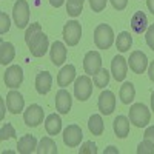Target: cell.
Wrapping results in <instances>:
<instances>
[{
    "instance_id": "obj_3",
    "label": "cell",
    "mask_w": 154,
    "mask_h": 154,
    "mask_svg": "<svg viewBox=\"0 0 154 154\" xmlns=\"http://www.w3.org/2000/svg\"><path fill=\"white\" fill-rule=\"evenodd\" d=\"M12 17H14L16 26L19 29L26 28V25L29 23V5L26 0H17L12 8Z\"/></svg>"
},
{
    "instance_id": "obj_38",
    "label": "cell",
    "mask_w": 154,
    "mask_h": 154,
    "mask_svg": "<svg viewBox=\"0 0 154 154\" xmlns=\"http://www.w3.org/2000/svg\"><path fill=\"white\" fill-rule=\"evenodd\" d=\"M143 139H145V140H149V142L154 145V125H152V126H148L146 130H145Z\"/></svg>"
},
{
    "instance_id": "obj_15",
    "label": "cell",
    "mask_w": 154,
    "mask_h": 154,
    "mask_svg": "<svg viewBox=\"0 0 154 154\" xmlns=\"http://www.w3.org/2000/svg\"><path fill=\"white\" fill-rule=\"evenodd\" d=\"M71 103H72V99L71 94L66 91L65 88H62L60 91L56 94V108L60 114H68L71 109Z\"/></svg>"
},
{
    "instance_id": "obj_40",
    "label": "cell",
    "mask_w": 154,
    "mask_h": 154,
    "mask_svg": "<svg viewBox=\"0 0 154 154\" xmlns=\"http://www.w3.org/2000/svg\"><path fill=\"white\" fill-rule=\"evenodd\" d=\"M0 109H2V111H0V119H5V102H3V99H0Z\"/></svg>"
},
{
    "instance_id": "obj_14",
    "label": "cell",
    "mask_w": 154,
    "mask_h": 154,
    "mask_svg": "<svg viewBox=\"0 0 154 154\" xmlns=\"http://www.w3.org/2000/svg\"><path fill=\"white\" fill-rule=\"evenodd\" d=\"M28 48H29V51H31V54L34 56V57H43L45 54H46V51H48V48H49V42H48V35L46 34H40L34 42H31L29 45H28Z\"/></svg>"
},
{
    "instance_id": "obj_41",
    "label": "cell",
    "mask_w": 154,
    "mask_h": 154,
    "mask_svg": "<svg viewBox=\"0 0 154 154\" xmlns=\"http://www.w3.org/2000/svg\"><path fill=\"white\" fill-rule=\"evenodd\" d=\"M148 74H149V79L154 82V60L151 62V65H149V68H148Z\"/></svg>"
},
{
    "instance_id": "obj_29",
    "label": "cell",
    "mask_w": 154,
    "mask_h": 154,
    "mask_svg": "<svg viewBox=\"0 0 154 154\" xmlns=\"http://www.w3.org/2000/svg\"><path fill=\"white\" fill-rule=\"evenodd\" d=\"M83 2H85V0H68V3H66V12H68L71 17L80 16V12L83 9Z\"/></svg>"
},
{
    "instance_id": "obj_11",
    "label": "cell",
    "mask_w": 154,
    "mask_h": 154,
    "mask_svg": "<svg viewBox=\"0 0 154 154\" xmlns=\"http://www.w3.org/2000/svg\"><path fill=\"white\" fill-rule=\"evenodd\" d=\"M99 109L102 114L105 116H109L114 109H116V96L112 91H108V89H105V91H102L100 96H99Z\"/></svg>"
},
{
    "instance_id": "obj_19",
    "label": "cell",
    "mask_w": 154,
    "mask_h": 154,
    "mask_svg": "<svg viewBox=\"0 0 154 154\" xmlns=\"http://www.w3.org/2000/svg\"><path fill=\"white\" fill-rule=\"evenodd\" d=\"M130 119L126 117V116H117V117L114 119V133L119 139H125L128 134H130Z\"/></svg>"
},
{
    "instance_id": "obj_2",
    "label": "cell",
    "mask_w": 154,
    "mask_h": 154,
    "mask_svg": "<svg viewBox=\"0 0 154 154\" xmlns=\"http://www.w3.org/2000/svg\"><path fill=\"white\" fill-rule=\"evenodd\" d=\"M151 120V112L146 105L143 103H134L130 108V122L137 126V128H143L149 123Z\"/></svg>"
},
{
    "instance_id": "obj_22",
    "label": "cell",
    "mask_w": 154,
    "mask_h": 154,
    "mask_svg": "<svg viewBox=\"0 0 154 154\" xmlns=\"http://www.w3.org/2000/svg\"><path fill=\"white\" fill-rule=\"evenodd\" d=\"M16 57V49L14 45L9 43V42H0V63L2 65H8L14 60Z\"/></svg>"
},
{
    "instance_id": "obj_8",
    "label": "cell",
    "mask_w": 154,
    "mask_h": 154,
    "mask_svg": "<svg viewBox=\"0 0 154 154\" xmlns=\"http://www.w3.org/2000/svg\"><path fill=\"white\" fill-rule=\"evenodd\" d=\"M3 80L8 88H19L23 82V69L19 65H11L3 74Z\"/></svg>"
},
{
    "instance_id": "obj_26",
    "label": "cell",
    "mask_w": 154,
    "mask_h": 154,
    "mask_svg": "<svg viewBox=\"0 0 154 154\" xmlns=\"http://www.w3.org/2000/svg\"><path fill=\"white\" fill-rule=\"evenodd\" d=\"M57 145L51 137H43L40 140V143L37 146V152L38 154H57Z\"/></svg>"
},
{
    "instance_id": "obj_44",
    "label": "cell",
    "mask_w": 154,
    "mask_h": 154,
    "mask_svg": "<svg viewBox=\"0 0 154 154\" xmlns=\"http://www.w3.org/2000/svg\"><path fill=\"white\" fill-rule=\"evenodd\" d=\"M151 109L154 111V91H152V94H151Z\"/></svg>"
},
{
    "instance_id": "obj_27",
    "label": "cell",
    "mask_w": 154,
    "mask_h": 154,
    "mask_svg": "<svg viewBox=\"0 0 154 154\" xmlns=\"http://www.w3.org/2000/svg\"><path fill=\"white\" fill-rule=\"evenodd\" d=\"M131 45H133L131 34L126 32V31H122L117 35V40H116V46H117V49L120 51V53H126V51H130Z\"/></svg>"
},
{
    "instance_id": "obj_43",
    "label": "cell",
    "mask_w": 154,
    "mask_h": 154,
    "mask_svg": "<svg viewBox=\"0 0 154 154\" xmlns=\"http://www.w3.org/2000/svg\"><path fill=\"white\" fill-rule=\"evenodd\" d=\"M108 152H117V154H119V149L114 148V146H108V148L105 149V154H108Z\"/></svg>"
},
{
    "instance_id": "obj_24",
    "label": "cell",
    "mask_w": 154,
    "mask_h": 154,
    "mask_svg": "<svg viewBox=\"0 0 154 154\" xmlns=\"http://www.w3.org/2000/svg\"><path fill=\"white\" fill-rule=\"evenodd\" d=\"M119 96H120L122 103L130 105L131 102L134 100V97H136V89H134V85H133L131 82H125V83L120 86V93H119Z\"/></svg>"
},
{
    "instance_id": "obj_17",
    "label": "cell",
    "mask_w": 154,
    "mask_h": 154,
    "mask_svg": "<svg viewBox=\"0 0 154 154\" xmlns=\"http://www.w3.org/2000/svg\"><path fill=\"white\" fill-rule=\"evenodd\" d=\"M49 54H51V62H53L56 66H60L62 63L66 60V48L62 42L56 40L53 45H51Z\"/></svg>"
},
{
    "instance_id": "obj_31",
    "label": "cell",
    "mask_w": 154,
    "mask_h": 154,
    "mask_svg": "<svg viewBox=\"0 0 154 154\" xmlns=\"http://www.w3.org/2000/svg\"><path fill=\"white\" fill-rule=\"evenodd\" d=\"M16 137V130L11 123H5L0 128V140H6V139H12Z\"/></svg>"
},
{
    "instance_id": "obj_23",
    "label": "cell",
    "mask_w": 154,
    "mask_h": 154,
    "mask_svg": "<svg viewBox=\"0 0 154 154\" xmlns=\"http://www.w3.org/2000/svg\"><path fill=\"white\" fill-rule=\"evenodd\" d=\"M45 130L49 136H57L62 130V119L59 114H49L45 119Z\"/></svg>"
},
{
    "instance_id": "obj_18",
    "label": "cell",
    "mask_w": 154,
    "mask_h": 154,
    "mask_svg": "<svg viewBox=\"0 0 154 154\" xmlns=\"http://www.w3.org/2000/svg\"><path fill=\"white\" fill-rule=\"evenodd\" d=\"M17 151L20 154H31L34 151H37V140L34 136H23L19 139V142H17Z\"/></svg>"
},
{
    "instance_id": "obj_20",
    "label": "cell",
    "mask_w": 154,
    "mask_h": 154,
    "mask_svg": "<svg viewBox=\"0 0 154 154\" xmlns=\"http://www.w3.org/2000/svg\"><path fill=\"white\" fill-rule=\"evenodd\" d=\"M131 29L136 34H142L148 29V19L145 16V12L137 11V12L133 14V17H131Z\"/></svg>"
},
{
    "instance_id": "obj_12",
    "label": "cell",
    "mask_w": 154,
    "mask_h": 154,
    "mask_svg": "<svg viewBox=\"0 0 154 154\" xmlns=\"http://www.w3.org/2000/svg\"><path fill=\"white\" fill-rule=\"evenodd\" d=\"M6 106H8V111L11 114L22 112L23 111V106H25L23 96L19 91H9L8 96H6Z\"/></svg>"
},
{
    "instance_id": "obj_13",
    "label": "cell",
    "mask_w": 154,
    "mask_h": 154,
    "mask_svg": "<svg viewBox=\"0 0 154 154\" xmlns=\"http://www.w3.org/2000/svg\"><path fill=\"white\" fill-rule=\"evenodd\" d=\"M126 71H128V60H125V57L122 56H116L111 62V72L114 79L117 82H122L126 77Z\"/></svg>"
},
{
    "instance_id": "obj_1",
    "label": "cell",
    "mask_w": 154,
    "mask_h": 154,
    "mask_svg": "<svg viewBox=\"0 0 154 154\" xmlns=\"http://www.w3.org/2000/svg\"><path fill=\"white\" fill-rule=\"evenodd\" d=\"M94 43L99 49H109L114 43V31L109 25L102 23L94 29Z\"/></svg>"
},
{
    "instance_id": "obj_34",
    "label": "cell",
    "mask_w": 154,
    "mask_h": 154,
    "mask_svg": "<svg viewBox=\"0 0 154 154\" xmlns=\"http://www.w3.org/2000/svg\"><path fill=\"white\" fill-rule=\"evenodd\" d=\"M9 17H8V14L6 12H3V11H0V34H5V32H8L9 31Z\"/></svg>"
},
{
    "instance_id": "obj_36",
    "label": "cell",
    "mask_w": 154,
    "mask_h": 154,
    "mask_svg": "<svg viewBox=\"0 0 154 154\" xmlns=\"http://www.w3.org/2000/svg\"><path fill=\"white\" fill-rule=\"evenodd\" d=\"M145 40H146V45L154 51V25H149L148 26L146 34H145Z\"/></svg>"
},
{
    "instance_id": "obj_33",
    "label": "cell",
    "mask_w": 154,
    "mask_h": 154,
    "mask_svg": "<svg viewBox=\"0 0 154 154\" xmlns=\"http://www.w3.org/2000/svg\"><path fill=\"white\" fill-rule=\"evenodd\" d=\"M79 154H97V146H96V143L91 142V140L85 142V143L80 146Z\"/></svg>"
},
{
    "instance_id": "obj_10",
    "label": "cell",
    "mask_w": 154,
    "mask_h": 154,
    "mask_svg": "<svg viewBox=\"0 0 154 154\" xmlns=\"http://www.w3.org/2000/svg\"><path fill=\"white\" fill-rule=\"evenodd\" d=\"M128 65H130V69L134 71L136 74H143L146 66H148V57L142 51H134L130 56Z\"/></svg>"
},
{
    "instance_id": "obj_42",
    "label": "cell",
    "mask_w": 154,
    "mask_h": 154,
    "mask_svg": "<svg viewBox=\"0 0 154 154\" xmlns=\"http://www.w3.org/2000/svg\"><path fill=\"white\" fill-rule=\"evenodd\" d=\"M146 6H148L149 12L154 16V0H146Z\"/></svg>"
},
{
    "instance_id": "obj_4",
    "label": "cell",
    "mask_w": 154,
    "mask_h": 154,
    "mask_svg": "<svg viewBox=\"0 0 154 154\" xmlns=\"http://www.w3.org/2000/svg\"><path fill=\"white\" fill-rule=\"evenodd\" d=\"M93 94V80L89 79V75H80L75 79L74 83V96L77 100L85 102L91 97Z\"/></svg>"
},
{
    "instance_id": "obj_5",
    "label": "cell",
    "mask_w": 154,
    "mask_h": 154,
    "mask_svg": "<svg viewBox=\"0 0 154 154\" xmlns=\"http://www.w3.org/2000/svg\"><path fill=\"white\" fill-rule=\"evenodd\" d=\"M80 37H82V26L79 22L71 20L63 26V40L66 42L68 46H75L80 42Z\"/></svg>"
},
{
    "instance_id": "obj_37",
    "label": "cell",
    "mask_w": 154,
    "mask_h": 154,
    "mask_svg": "<svg viewBox=\"0 0 154 154\" xmlns=\"http://www.w3.org/2000/svg\"><path fill=\"white\" fill-rule=\"evenodd\" d=\"M109 2L114 6V9H117V11H123L128 5V0H109Z\"/></svg>"
},
{
    "instance_id": "obj_7",
    "label": "cell",
    "mask_w": 154,
    "mask_h": 154,
    "mask_svg": "<svg viewBox=\"0 0 154 154\" xmlns=\"http://www.w3.org/2000/svg\"><path fill=\"white\" fill-rule=\"evenodd\" d=\"M43 108L40 105H37V103H32L26 108V111L23 112V120L25 123H26L28 126L31 128H35L38 126L42 122H43Z\"/></svg>"
},
{
    "instance_id": "obj_32",
    "label": "cell",
    "mask_w": 154,
    "mask_h": 154,
    "mask_svg": "<svg viewBox=\"0 0 154 154\" xmlns=\"http://www.w3.org/2000/svg\"><path fill=\"white\" fill-rule=\"evenodd\" d=\"M137 152L139 154H154V145L149 140L143 139V142H140L139 146H137Z\"/></svg>"
},
{
    "instance_id": "obj_35",
    "label": "cell",
    "mask_w": 154,
    "mask_h": 154,
    "mask_svg": "<svg viewBox=\"0 0 154 154\" xmlns=\"http://www.w3.org/2000/svg\"><path fill=\"white\" fill-rule=\"evenodd\" d=\"M106 2L108 0H89V6L94 12H102L106 6Z\"/></svg>"
},
{
    "instance_id": "obj_25",
    "label": "cell",
    "mask_w": 154,
    "mask_h": 154,
    "mask_svg": "<svg viewBox=\"0 0 154 154\" xmlns=\"http://www.w3.org/2000/svg\"><path fill=\"white\" fill-rule=\"evenodd\" d=\"M88 128L89 131L93 133V136H100L105 130V125H103V120H102V116L100 114H93L88 120Z\"/></svg>"
},
{
    "instance_id": "obj_6",
    "label": "cell",
    "mask_w": 154,
    "mask_h": 154,
    "mask_svg": "<svg viewBox=\"0 0 154 154\" xmlns=\"http://www.w3.org/2000/svg\"><path fill=\"white\" fill-rule=\"evenodd\" d=\"M82 139H83V133L79 125H68L65 128V131H63V143L69 148L79 146Z\"/></svg>"
},
{
    "instance_id": "obj_21",
    "label": "cell",
    "mask_w": 154,
    "mask_h": 154,
    "mask_svg": "<svg viewBox=\"0 0 154 154\" xmlns=\"http://www.w3.org/2000/svg\"><path fill=\"white\" fill-rule=\"evenodd\" d=\"M75 79V66L74 65H66L60 69V72L57 74V83L59 86L65 88L68 86L72 80Z\"/></svg>"
},
{
    "instance_id": "obj_30",
    "label": "cell",
    "mask_w": 154,
    "mask_h": 154,
    "mask_svg": "<svg viewBox=\"0 0 154 154\" xmlns=\"http://www.w3.org/2000/svg\"><path fill=\"white\" fill-rule=\"evenodd\" d=\"M93 82H94V85H96L97 88H105V86H108V83H109V72H108L105 68H102L96 75H93Z\"/></svg>"
},
{
    "instance_id": "obj_28",
    "label": "cell",
    "mask_w": 154,
    "mask_h": 154,
    "mask_svg": "<svg viewBox=\"0 0 154 154\" xmlns=\"http://www.w3.org/2000/svg\"><path fill=\"white\" fill-rule=\"evenodd\" d=\"M40 34H42L40 23H32V25H29L28 29H26V32H25V42H26V45H29L31 42H34Z\"/></svg>"
},
{
    "instance_id": "obj_16",
    "label": "cell",
    "mask_w": 154,
    "mask_h": 154,
    "mask_svg": "<svg viewBox=\"0 0 154 154\" xmlns=\"http://www.w3.org/2000/svg\"><path fill=\"white\" fill-rule=\"evenodd\" d=\"M51 86H53V75L48 71H42L38 72L35 77V89L38 94H48L51 91Z\"/></svg>"
},
{
    "instance_id": "obj_9",
    "label": "cell",
    "mask_w": 154,
    "mask_h": 154,
    "mask_svg": "<svg viewBox=\"0 0 154 154\" xmlns=\"http://www.w3.org/2000/svg\"><path fill=\"white\" fill-rule=\"evenodd\" d=\"M83 69L88 75H96L102 69V57L97 51H89L83 59Z\"/></svg>"
},
{
    "instance_id": "obj_39",
    "label": "cell",
    "mask_w": 154,
    "mask_h": 154,
    "mask_svg": "<svg viewBox=\"0 0 154 154\" xmlns=\"http://www.w3.org/2000/svg\"><path fill=\"white\" fill-rule=\"evenodd\" d=\"M49 3L53 5L54 8H60L63 3H65V0H49Z\"/></svg>"
}]
</instances>
